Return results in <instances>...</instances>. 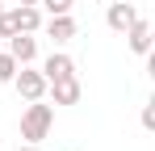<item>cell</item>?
Listing matches in <instances>:
<instances>
[{
	"mask_svg": "<svg viewBox=\"0 0 155 151\" xmlns=\"http://www.w3.org/2000/svg\"><path fill=\"white\" fill-rule=\"evenodd\" d=\"M97 4H109V0H97Z\"/></svg>",
	"mask_w": 155,
	"mask_h": 151,
	"instance_id": "cell-16",
	"label": "cell"
},
{
	"mask_svg": "<svg viewBox=\"0 0 155 151\" xmlns=\"http://www.w3.org/2000/svg\"><path fill=\"white\" fill-rule=\"evenodd\" d=\"M46 92L54 97V105H76L80 101V80L76 76H63V80H51Z\"/></svg>",
	"mask_w": 155,
	"mask_h": 151,
	"instance_id": "cell-8",
	"label": "cell"
},
{
	"mask_svg": "<svg viewBox=\"0 0 155 151\" xmlns=\"http://www.w3.org/2000/svg\"><path fill=\"white\" fill-rule=\"evenodd\" d=\"M143 126L155 130V105H143Z\"/></svg>",
	"mask_w": 155,
	"mask_h": 151,
	"instance_id": "cell-13",
	"label": "cell"
},
{
	"mask_svg": "<svg viewBox=\"0 0 155 151\" xmlns=\"http://www.w3.org/2000/svg\"><path fill=\"white\" fill-rule=\"evenodd\" d=\"M8 13H13L17 34H38V29H42V8H38V4H17V8H8Z\"/></svg>",
	"mask_w": 155,
	"mask_h": 151,
	"instance_id": "cell-5",
	"label": "cell"
},
{
	"mask_svg": "<svg viewBox=\"0 0 155 151\" xmlns=\"http://www.w3.org/2000/svg\"><path fill=\"white\" fill-rule=\"evenodd\" d=\"M13 88H17V97H21V101H42V97H46V76L34 72L29 63H21L17 76H13Z\"/></svg>",
	"mask_w": 155,
	"mask_h": 151,
	"instance_id": "cell-2",
	"label": "cell"
},
{
	"mask_svg": "<svg viewBox=\"0 0 155 151\" xmlns=\"http://www.w3.org/2000/svg\"><path fill=\"white\" fill-rule=\"evenodd\" d=\"M17 67H21V63H17V59H13L8 50H0V84H13V76H17Z\"/></svg>",
	"mask_w": 155,
	"mask_h": 151,
	"instance_id": "cell-10",
	"label": "cell"
},
{
	"mask_svg": "<svg viewBox=\"0 0 155 151\" xmlns=\"http://www.w3.org/2000/svg\"><path fill=\"white\" fill-rule=\"evenodd\" d=\"M17 151H42V147H38V143H21Z\"/></svg>",
	"mask_w": 155,
	"mask_h": 151,
	"instance_id": "cell-14",
	"label": "cell"
},
{
	"mask_svg": "<svg viewBox=\"0 0 155 151\" xmlns=\"http://www.w3.org/2000/svg\"><path fill=\"white\" fill-rule=\"evenodd\" d=\"M138 17V8L134 4H122V0H109L105 4V25L113 29V34H126V25Z\"/></svg>",
	"mask_w": 155,
	"mask_h": 151,
	"instance_id": "cell-4",
	"label": "cell"
},
{
	"mask_svg": "<svg viewBox=\"0 0 155 151\" xmlns=\"http://www.w3.org/2000/svg\"><path fill=\"white\" fill-rule=\"evenodd\" d=\"M42 29H46V38H51L54 46H63V42H71V38H76V21H71V13H59V17H51Z\"/></svg>",
	"mask_w": 155,
	"mask_h": 151,
	"instance_id": "cell-6",
	"label": "cell"
},
{
	"mask_svg": "<svg viewBox=\"0 0 155 151\" xmlns=\"http://www.w3.org/2000/svg\"><path fill=\"white\" fill-rule=\"evenodd\" d=\"M0 8H4V4H0Z\"/></svg>",
	"mask_w": 155,
	"mask_h": 151,
	"instance_id": "cell-17",
	"label": "cell"
},
{
	"mask_svg": "<svg viewBox=\"0 0 155 151\" xmlns=\"http://www.w3.org/2000/svg\"><path fill=\"white\" fill-rule=\"evenodd\" d=\"M8 42V55L17 59V63H34L38 59V38L34 34H13V38H4Z\"/></svg>",
	"mask_w": 155,
	"mask_h": 151,
	"instance_id": "cell-7",
	"label": "cell"
},
{
	"mask_svg": "<svg viewBox=\"0 0 155 151\" xmlns=\"http://www.w3.org/2000/svg\"><path fill=\"white\" fill-rule=\"evenodd\" d=\"M126 42H130L134 55L147 59V55H151V21H147V17H134V21L126 25Z\"/></svg>",
	"mask_w": 155,
	"mask_h": 151,
	"instance_id": "cell-3",
	"label": "cell"
},
{
	"mask_svg": "<svg viewBox=\"0 0 155 151\" xmlns=\"http://www.w3.org/2000/svg\"><path fill=\"white\" fill-rule=\"evenodd\" d=\"M42 76H46V84H51V80H63V76H76V59L63 55V50H54L51 59L42 63Z\"/></svg>",
	"mask_w": 155,
	"mask_h": 151,
	"instance_id": "cell-9",
	"label": "cell"
},
{
	"mask_svg": "<svg viewBox=\"0 0 155 151\" xmlns=\"http://www.w3.org/2000/svg\"><path fill=\"white\" fill-rule=\"evenodd\" d=\"M71 4H76V0H38V8H46L51 17H59V13H71Z\"/></svg>",
	"mask_w": 155,
	"mask_h": 151,
	"instance_id": "cell-11",
	"label": "cell"
},
{
	"mask_svg": "<svg viewBox=\"0 0 155 151\" xmlns=\"http://www.w3.org/2000/svg\"><path fill=\"white\" fill-rule=\"evenodd\" d=\"M21 4H38V0H21Z\"/></svg>",
	"mask_w": 155,
	"mask_h": 151,
	"instance_id": "cell-15",
	"label": "cell"
},
{
	"mask_svg": "<svg viewBox=\"0 0 155 151\" xmlns=\"http://www.w3.org/2000/svg\"><path fill=\"white\" fill-rule=\"evenodd\" d=\"M13 34H17V25H13V13H8V8H0V42H4V38H13Z\"/></svg>",
	"mask_w": 155,
	"mask_h": 151,
	"instance_id": "cell-12",
	"label": "cell"
},
{
	"mask_svg": "<svg viewBox=\"0 0 155 151\" xmlns=\"http://www.w3.org/2000/svg\"><path fill=\"white\" fill-rule=\"evenodd\" d=\"M51 126H54V109L42 105V101H29L25 113H21V139L25 143H42L51 134Z\"/></svg>",
	"mask_w": 155,
	"mask_h": 151,
	"instance_id": "cell-1",
	"label": "cell"
}]
</instances>
